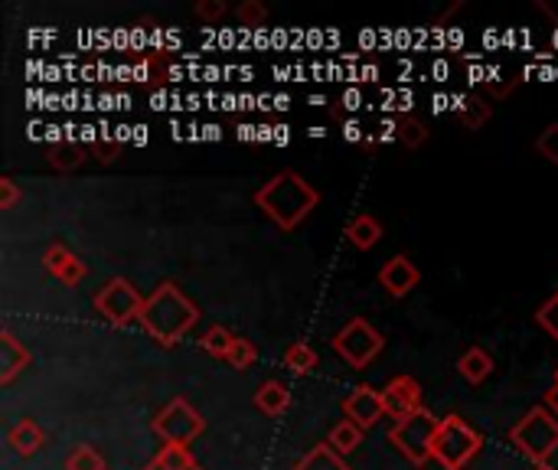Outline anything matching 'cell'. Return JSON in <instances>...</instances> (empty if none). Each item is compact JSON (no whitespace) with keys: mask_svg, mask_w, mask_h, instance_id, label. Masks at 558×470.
Instances as JSON below:
<instances>
[{"mask_svg":"<svg viewBox=\"0 0 558 470\" xmlns=\"http://www.w3.org/2000/svg\"><path fill=\"white\" fill-rule=\"evenodd\" d=\"M255 206L284 232H294L317 206L320 193L297 174V170H281L275 174L255 196Z\"/></svg>","mask_w":558,"mask_h":470,"instance_id":"6da1fadb","label":"cell"},{"mask_svg":"<svg viewBox=\"0 0 558 470\" xmlns=\"http://www.w3.org/2000/svg\"><path fill=\"white\" fill-rule=\"evenodd\" d=\"M196 320H200V307L174 281H164L154 294H148L141 310V327L161 346H174L177 340H183L196 327Z\"/></svg>","mask_w":558,"mask_h":470,"instance_id":"7a4b0ae2","label":"cell"},{"mask_svg":"<svg viewBox=\"0 0 558 470\" xmlns=\"http://www.w3.org/2000/svg\"><path fill=\"white\" fill-rule=\"evenodd\" d=\"M509 444L532 463H548V457L558 450V415H551L545 405L529 408L509 428Z\"/></svg>","mask_w":558,"mask_h":470,"instance_id":"3957f363","label":"cell"},{"mask_svg":"<svg viewBox=\"0 0 558 470\" xmlns=\"http://www.w3.org/2000/svg\"><path fill=\"white\" fill-rule=\"evenodd\" d=\"M483 447V434L470 428L460 415H447L434 434V460L444 470H464Z\"/></svg>","mask_w":558,"mask_h":470,"instance_id":"277c9868","label":"cell"},{"mask_svg":"<svg viewBox=\"0 0 558 470\" xmlns=\"http://www.w3.org/2000/svg\"><path fill=\"white\" fill-rule=\"evenodd\" d=\"M437 424H441V418H434L428 408H421V411H415V415L395 421L392 431H389V441H392L411 463L421 467V463H428V460L434 457V434H437Z\"/></svg>","mask_w":558,"mask_h":470,"instance_id":"5b68a950","label":"cell"},{"mask_svg":"<svg viewBox=\"0 0 558 470\" xmlns=\"http://www.w3.org/2000/svg\"><path fill=\"white\" fill-rule=\"evenodd\" d=\"M151 428L164 441V447H190L203 434L206 421H203V415L187 398H170L157 411V418L151 421Z\"/></svg>","mask_w":558,"mask_h":470,"instance_id":"8992f818","label":"cell"},{"mask_svg":"<svg viewBox=\"0 0 558 470\" xmlns=\"http://www.w3.org/2000/svg\"><path fill=\"white\" fill-rule=\"evenodd\" d=\"M144 301H148V297H144L128 278H112V281H105V284L96 291V297H92L96 310H99L102 320H109L112 327H131L135 320H141Z\"/></svg>","mask_w":558,"mask_h":470,"instance_id":"52a82bcc","label":"cell"},{"mask_svg":"<svg viewBox=\"0 0 558 470\" xmlns=\"http://www.w3.org/2000/svg\"><path fill=\"white\" fill-rule=\"evenodd\" d=\"M330 346H333V353H337L340 359H346V366L366 369V366L382 353L385 340H382V333H379L369 320L353 317L340 333H333Z\"/></svg>","mask_w":558,"mask_h":470,"instance_id":"ba28073f","label":"cell"},{"mask_svg":"<svg viewBox=\"0 0 558 470\" xmlns=\"http://www.w3.org/2000/svg\"><path fill=\"white\" fill-rule=\"evenodd\" d=\"M382 408H385V418H408L415 411H421V385L418 379L411 376H395L385 389H382Z\"/></svg>","mask_w":558,"mask_h":470,"instance_id":"9c48e42d","label":"cell"},{"mask_svg":"<svg viewBox=\"0 0 558 470\" xmlns=\"http://www.w3.org/2000/svg\"><path fill=\"white\" fill-rule=\"evenodd\" d=\"M379 284H382V291L389 294V297H405V294H411L418 284H421V271H418V265L408 258V255H392L382 268H379Z\"/></svg>","mask_w":558,"mask_h":470,"instance_id":"30bf717a","label":"cell"},{"mask_svg":"<svg viewBox=\"0 0 558 470\" xmlns=\"http://www.w3.org/2000/svg\"><path fill=\"white\" fill-rule=\"evenodd\" d=\"M343 415H346L353 424H359L363 431L372 428L379 418H385L382 392H376L372 385H356V389L346 395V402H343Z\"/></svg>","mask_w":558,"mask_h":470,"instance_id":"8fae6325","label":"cell"},{"mask_svg":"<svg viewBox=\"0 0 558 470\" xmlns=\"http://www.w3.org/2000/svg\"><path fill=\"white\" fill-rule=\"evenodd\" d=\"M43 265H47V271H50L56 281H63L66 288H76V284L86 281V275H89L86 262H83L73 249H66L63 242H53V245L47 249Z\"/></svg>","mask_w":558,"mask_h":470,"instance_id":"7c38bea8","label":"cell"},{"mask_svg":"<svg viewBox=\"0 0 558 470\" xmlns=\"http://www.w3.org/2000/svg\"><path fill=\"white\" fill-rule=\"evenodd\" d=\"M34 363L30 350L17 340V333L11 327L0 330V382L11 385L27 366Z\"/></svg>","mask_w":558,"mask_h":470,"instance_id":"4fadbf2b","label":"cell"},{"mask_svg":"<svg viewBox=\"0 0 558 470\" xmlns=\"http://www.w3.org/2000/svg\"><path fill=\"white\" fill-rule=\"evenodd\" d=\"M8 444H11V450H14V454H21V457H34V454L47 444V431H43V424H40V421H34V418H21V421L8 431Z\"/></svg>","mask_w":558,"mask_h":470,"instance_id":"5bb4252c","label":"cell"},{"mask_svg":"<svg viewBox=\"0 0 558 470\" xmlns=\"http://www.w3.org/2000/svg\"><path fill=\"white\" fill-rule=\"evenodd\" d=\"M343 236L350 239L353 249L369 252V249H376L379 239H382V223H379L376 216H369V213H359V216H353V219L346 223Z\"/></svg>","mask_w":558,"mask_h":470,"instance_id":"9a60e30c","label":"cell"},{"mask_svg":"<svg viewBox=\"0 0 558 470\" xmlns=\"http://www.w3.org/2000/svg\"><path fill=\"white\" fill-rule=\"evenodd\" d=\"M255 408L262 411V415H268V418H278V415H284L288 411V405H291V392H288V385L284 382H278V379H268V382H262L258 389H255Z\"/></svg>","mask_w":558,"mask_h":470,"instance_id":"2e32d148","label":"cell"},{"mask_svg":"<svg viewBox=\"0 0 558 470\" xmlns=\"http://www.w3.org/2000/svg\"><path fill=\"white\" fill-rule=\"evenodd\" d=\"M291 470H353V467H350L346 457H340L327 441H320V444H314Z\"/></svg>","mask_w":558,"mask_h":470,"instance_id":"e0dca14e","label":"cell"},{"mask_svg":"<svg viewBox=\"0 0 558 470\" xmlns=\"http://www.w3.org/2000/svg\"><path fill=\"white\" fill-rule=\"evenodd\" d=\"M457 372H460V379H467L470 385H480V382H486L490 372H493V356H490L486 350H480V346H470V350L457 359Z\"/></svg>","mask_w":558,"mask_h":470,"instance_id":"ac0fdd59","label":"cell"},{"mask_svg":"<svg viewBox=\"0 0 558 470\" xmlns=\"http://www.w3.org/2000/svg\"><path fill=\"white\" fill-rule=\"evenodd\" d=\"M86 157H89V148H83L79 141H60V144H53V148L47 151L50 167H56V170H63V174L79 170V167L86 164Z\"/></svg>","mask_w":558,"mask_h":470,"instance_id":"d6986e66","label":"cell"},{"mask_svg":"<svg viewBox=\"0 0 558 470\" xmlns=\"http://www.w3.org/2000/svg\"><path fill=\"white\" fill-rule=\"evenodd\" d=\"M490 118H493V105H490L483 96H467V99L457 105V122H460L467 131H480Z\"/></svg>","mask_w":558,"mask_h":470,"instance_id":"ffe728a7","label":"cell"},{"mask_svg":"<svg viewBox=\"0 0 558 470\" xmlns=\"http://www.w3.org/2000/svg\"><path fill=\"white\" fill-rule=\"evenodd\" d=\"M144 470H203L190 447H161V454Z\"/></svg>","mask_w":558,"mask_h":470,"instance_id":"44dd1931","label":"cell"},{"mask_svg":"<svg viewBox=\"0 0 558 470\" xmlns=\"http://www.w3.org/2000/svg\"><path fill=\"white\" fill-rule=\"evenodd\" d=\"M359 441H363V428H359V424H353L350 418H343L340 424H333V428H330V434H327V444H330L340 457L353 454V450L359 447Z\"/></svg>","mask_w":558,"mask_h":470,"instance_id":"7402d4cb","label":"cell"},{"mask_svg":"<svg viewBox=\"0 0 558 470\" xmlns=\"http://www.w3.org/2000/svg\"><path fill=\"white\" fill-rule=\"evenodd\" d=\"M284 366H288L291 372H297V376H310V372L320 366V359H317V350H314L310 343L297 340V343H291V346L284 350Z\"/></svg>","mask_w":558,"mask_h":470,"instance_id":"603a6c76","label":"cell"},{"mask_svg":"<svg viewBox=\"0 0 558 470\" xmlns=\"http://www.w3.org/2000/svg\"><path fill=\"white\" fill-rule=\"evenodd\" d=\"M232 346H236V333H229L223 323L210 327V330L200 336V350L210 353V356H216V359H229Z\"/></svg>","mask_w":558,"mask_h":470,"instance_id":"cb8c5ba5","label":"cell"},{"mask_svg":"<svg viewBox=\"0 0 558 470\" xmlns=\"http://www.w3.org/2000/svg\"><path fill=\"white\" fill-rule=\"evenodd\" d=\"M395 135L405 148H421L428 141V125L418 115H398L395 122Z\"/></svg>","mask_w":558,"mask_h":470,"instance_id":"d4e9b609","label":"cell"},{"mask_svg":"<svg viewBox=\"0 0 558 470\" xmlns=\"http://www.w3.org/2000/svg\"><path fill=\"white\" fill-rule=\"evenodd\" d=\"M66 470H105V457L92 444H76L66 454Z\"/></svg>","mask_w":558,"mask_h":470,"instance_id":"484cf974","label":"cell"},{"mask_svg":"<svg viewBox=\"0 0 558 470\" xmlns=\"http://www.w3.org/2000/svg\"><path fill=\"white\" fill-rule=\"evenodd\" d=\"M535 154H538L542 161H548V164L558 167V122H551V125H545V128L538 131V138H535Z\"/></svg>","mask_w":558,"mask_h":470,"instance_id":"4316f807","label":"cell"},{"mask_svg":"<svg viewBox=\"0 0 558 470\" xmlns=\"http://www.w3.org/2000/svg\"><path fill=\"white\" fill-rule=\"evenodd\" d=\"M258 359V350H255V343L252 340H245V336H236V346H232V353H229V366H236V369H249L252 363Z\"/></svg>","mask_w":558,"mask_h":470,"instance_id":"83f0119b","label":"cell"},{"mask_svg":"<svg viewBox=\"0 0 558 470\" xmlns=\"http://www.w3.org/2000/svg\"><path fill=\"white\" fill-rule=\"evenodd\" d=\"M236 17L242 27H262L268 21V8H262L258 0H245V4L236 8Z\"/></svg>","mask_w":558,"mask_h":470,"instance_id":"f1b7e54d","label":"cell"},{"mask_svg":"<svg viewBox=\"0 0 558 470\" xmlns=\"http://www.w3.org/2000/svg\"><path fill=\"white\" fill-rule=\"evenodd\" d=\"M535 320H538V327H542L545 333H551V336L558 340V291H555V294L538 307Z\"/></svg>","mask_w":558,"mask_h":470,"instance_id":"f546056e","label":"cell"},{"mask_svg":"<svg viewBox=\"0 0 558 470\" xmlns=\"http://www.w3.org/2000/svg\"><path fill=\"white\" fill-rule=\"evenodd\" d=\"M226 14H229V8L223 4V0H200V4H196V17L206 21V24H219Z\"/></svg>","mask_w":558,"mask_h":470,"instance_id":"4dcf8cb0","label":"cell"},{"mask_svg":"<svg viewBox=\"0 0 558 470\" xmlns=\"http://www.w3.org/2000/svg\"><path fill=\"white\" fill-rule=\"evenodd\" d=\"M21 203V187L14 177H0V209H14Z\"/></svg>","mask_w":558,"mask_h":470,"instance_id":"1f68e13d","label":"cell"},{"mask_svg":"<svg viewBox=\"0 0 558 470\" xmlns=\"http://www.w3.org/2000/svg\"><path fill=\"white\" fill-rule=\"evenodd\" d=\"M89 151L96 154L99 164H115L118 154H122V144H118V141H99V144H92Z\"/></svg>","mask_w":558,"mask_h":470,"instance_id":"d6a6232c","label":"cell"},{"mask_svg":"<svg viewBox=\"0 0 558 470\" xmlns=\"http://www.w3.org/2000/svg\"><path fill=\"white\" fill-rule=\"evenodd\" d=\"M551 415H558V382H551V389L545 392V402H542Z\"/></svg>","mask_w":558,"mask_h":470,"instance_id":"836d02e7","label":"cell"},{"mask_svg":"<svg viewBox=\"0 0 558 470\" xmlns=\"http://www.w3.org/2000/svg\"><path fill=\"white\" fill-rule=\"evenodd\" d=\"M343 138H346V141H363V128H359L356 122H346V125H343Z\"/></svg>","mask_w":558,"mask_h":470,"instance_id":"e575fe53","label":"cell"},{"mask_svg":"<svg viewBox=\"0 0 558 470\" xmlns=\"http://www.w3.org/2000/svg\"><path fill=\"white\" fill-rule=\"evenodd\" d=\"M346 109H359V92H346Z\"/></svg>","mask_w":558,"mask_h":470,"instance_id":"d590c367","label":"cell"},{"mask_svg":"<svg viewBox=\"0 0 558 470\" xmlns=\"http://www.w3.org/2000/svg\"><path fill=\"white\" fill-rule=\"evenodd\" d=\"M532 470H555V467H551V463H535Z\"/></svg>","mask_w":558,"mask_h":470,"instance_id":"8d00e7d4","label":"cell"},{"mask_svg":"<svg viewBox=\"0 0 558 470\" xmlns=\"http://www.w3.org/2000/svg\"><path fill=\"white\" fill-rule=\"evenodd\" d=\"M555 382H558V372H555Z\"/></svg>","mask_w":558,"mask_h":470,"instance_id":"74e56055","label":"cell"}]
</instances>
